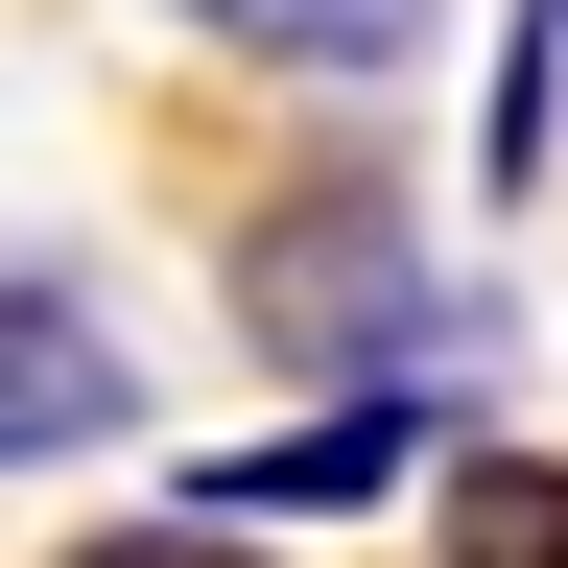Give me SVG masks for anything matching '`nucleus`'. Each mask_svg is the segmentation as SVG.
<instances>
[{
    "label": "nucleus",
    "mask_w": 568,
    "mask_h": 568,
    "mask_svg": "<svg viewBox=\"0 0 568 568\" xmlns=\"http://www.w3.org/2000/svg\"><path fill=\"white\" fill-rule=\"evenodd\" d=\"M71 568H261L237 521H119V545H71Z\"/></svg>",
    "instance_id": "6"
},
{
    "label": "nucleus",
    "mask_w": 568,
    "mask_h": 568,
    "mask_svg": "<svg viewBox=\"0 0 568 568\" xmlns=\"http://www.w3.org/2000/svg\"><path fill=\"white\" fill-rule=\"evenodd\" d=\"M142 426V355L95 332V284L71 261H0V474H71Z\"/></svg>",
    "instance_id": "2"
},
{
    "label": "nucleus",
    "mask_w": 568,
    "mask_h": 568,
    "mask_svg": "<svg viewBox=\"0 0 568 568\" xmlns=\"http://www.w3.org/2000/svg\"><path fill=\"white\" fill-rule=\"evenodd\" d=\"M213 48H261V71H403L426 48V0H190Z\"/></svg>",
    "instance_id": "4"
},
{
    "label": "nucleus",
    "mask_w": 568,
    "mask_h": 568,
    "mask_svg": "<svg viewBox=\"0 0 568 568\" xmlns=\"http://www.w3.org/2000/svg\"><path fill=\"white\" fill-rule=\"evenodd\" d=\"M237 332L261 355H450L474 308L426 284V237H403V190H284V213H237Z\"/></svg>",
    "instance_id": "1"
},
{
    "label": "nucleus",
    "mask_w": 568,
    "mask_h": 568,
    "mask_svg": "<svg viewBox=\"0 0 568 568\" xmlns=\"http://www.w3.org/2000/svg\"><path fill=\"white\" fill-rule=\"evenodd\" d=\"M450 568H568V474L545 450H450Z\"/></svg>",
    "instance_id": "5"
},
{
    "label": "nucleus",
    "mask_w": 568,
    "mask_h": 568,
    "mask_svg": "<svg viewBox=\"0 0 568 568\" xmlns=\"http://www.w3.org/2000/svg\"><path fill=\"white\" fill-rule=\"evenodd\" d=\"M379 474H426V426L403 403H332V426H284V450H213L190 521H308V497H379Z\"/></svg>",
    "instance_id": "3"
}]
</instances>
